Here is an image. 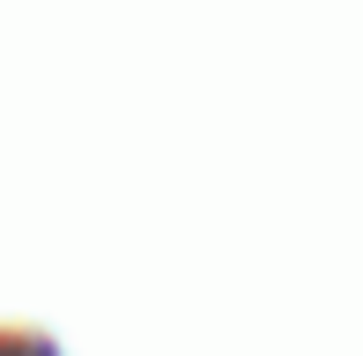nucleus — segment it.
I'll list each match as a JSON object with an SVG mask.
<instances>
[{
    "label": "nucleus",
    "mask_w": 363,
    "mask_h": 356,
    "mask_svg": "<svg viewBox=\"0 0 363 356\" xmlns=\"http://www.w3.org/2000/svg\"><path fill=\"white\" fill-rule=\"evenodd\" d=\"M0 356H15V349H0Z\"/></svg>",
    "instance_id": "obj_1"
}]
</instances>
